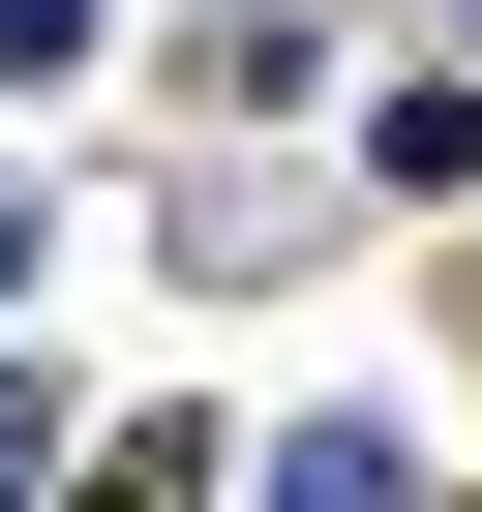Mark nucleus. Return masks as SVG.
<instances>
[{
  "mask_svg": "<svg viewBox=\"0 0 482 512\" xmlns=\"http://www.w3.org/2000/svg\"><path fill=\"white\" fill-rule=\"evenodd\" d=\"M0 482H31V422H0Z\"/></svg>",
  "mask_w": 482,
  "mask_h": 512,
  "instance_id": "obj_1",
  "label": "nucleus"
}]
</instances>
